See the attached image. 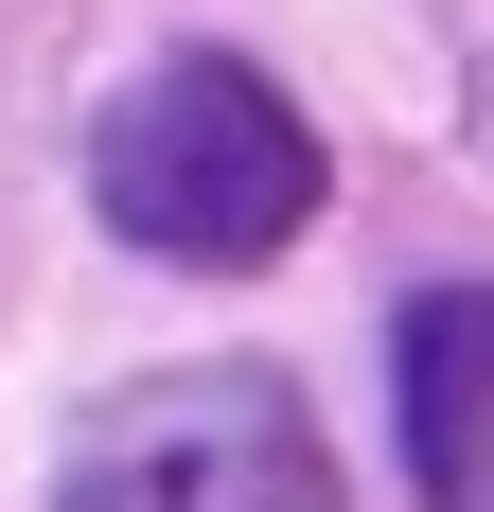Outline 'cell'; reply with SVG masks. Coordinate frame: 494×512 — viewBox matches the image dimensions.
Here are the masks:
<instances>
[{
	"mask_svg": "<svg viewBox=\"0 0 494 512\" xmlns=\"http://www.w3.org/2000/svg\"><path fill=\"white\" fill-rule=\"evenodd\" d=\"M89 195H106V230L159 248V265H265V248H300V212H318V124H300L247 53H159L142 89L106 106Z\"/></svg>",
	"mask_w": 494,
	"mask_h": 512,
	"instance_id": "6da1fadb",
	"label": "cell"
},
{
	"mask_svg": "<svg viewBox=\"0 0 494 512\" xmlns=\"http://www.w3.org/2000/svg\"><path fill=\"white\" fill-rule=\"evenodd\" d=\"M477 371H494V301L424 283L406 301V477H424V512H477Z\"/></svg>",
	"mask_w": 494,
	"mask_h": 512,
	"instance_id": "3957f363",
	"label": "cell"
},
{
	"mask_svg": "<svg viewBox=\"0 0 494 512\" xmlns=\"http://www.w3.org/2000/svg\"><path fill=\"white\" fill-rule=\"evenodd\" d=\"M53 512H336V442L300 407L283 371H142V389H106L71 424V477Z\"/></svg>",
	"mask_w": 494,
	"mask_h": 512,
	"instance_id": "7a4b0ae2",
	"label": "cell"
}]
</instances>
